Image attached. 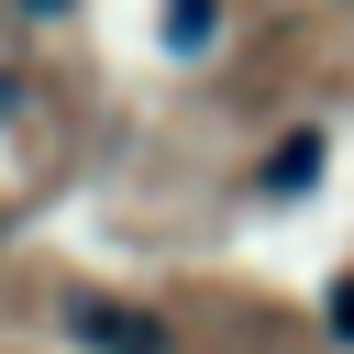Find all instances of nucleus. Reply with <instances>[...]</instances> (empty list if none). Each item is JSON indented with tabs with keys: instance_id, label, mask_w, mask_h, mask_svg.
Instances as JSON below:
<instances>
[{
	"instance_id": "obj_2",
	"label": "nucleus",
	"mask_w": 354,
	"mask_h": 354,
	"mask_svg": "<svg viewBox=\"0 0 354 354\" xmlns=\"http://www.w3.org/2000/svg\"><path fill=\"white\" fill-rule=\"evenodd\" d=\"M310 177H321V133H288V144L266 155V177H254V188H266V199H299Z\"/></svg>"
},
{
	"instance_id": "obj_1",
	"label": "nucleus",
	"mask_w": 354,
	"mask_h": 354,
	"mask_svg": "<svg viewBox=\"0 0 354 354\" xmlns=\"http://www.w3.org/2000/svg\"><path fill=\"white\" fill-rule=\"evenodd\" d=\"M66 332H77L88 354H177L166 310H133V299H100V288H77V299H66Z\"/></svg>"
},
{
	"instance_id": "obj_4",
	"label": "nucleus",
	"mask_w": 354,
	"mask_h": 354,
	"mask_svg": "<svg viewBox=\"0 0 354 354\" xmlns=\"http://www.w3.org/2000/svg\"><path fill=\"white\" fill-rule=\"evenodd\" d=\"M22 11H66V0H22Z\"/></svg>"
},
{
	"instance_id": "obj_3",
	"label": "nucleus",
	"mask_w": 354,
	"mask_h": 354,
	"mask_svg": "<svg viewBox=\"0 0 354 354\" xmlns=\"http://www.w3.org/2000/svg\"><path fill=\"white\" fill-rule=\"evenodd\" d=\"M321 332H332V343L354 354V277H332V299H321Z\"/></svg>"
}]
</instances>
